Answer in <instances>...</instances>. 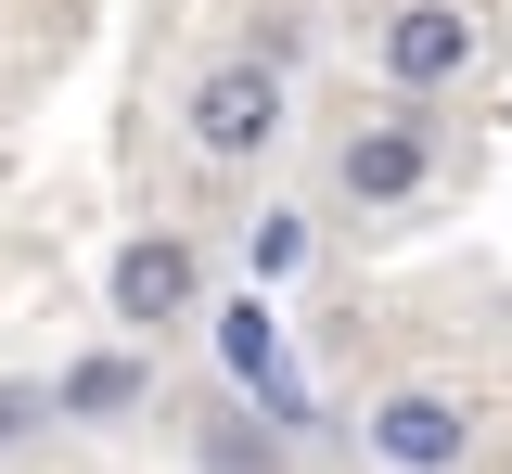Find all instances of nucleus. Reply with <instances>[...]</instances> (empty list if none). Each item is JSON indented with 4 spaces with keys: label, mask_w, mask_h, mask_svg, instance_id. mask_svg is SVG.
<instances>
[{
    "label": "nucleus",
    "mask_w": 512,
    "mask_h": 474,
    "mask_svg": "<svg viewBox=\"0 0 512 474\" xmlns=\"http://www.w3.org/2000/svg\"><path fill=\"white\" fill-rule=\"evenodd\" d=\"M192 141H205L218 167L269 154V141H282V65H269V52H244V65H205V77H192Z\"/></svg>",
    "instance_id": "nucleus-1"
},
{
    "label": "nucleus",
    "mask_w": 512,
    "mask_h": 474,
    "mask_svg": "<svg viewBox=\"0 0 512 474\" xmlns=\"http://www.w3.org/2000/svg\"><path fill=\"white\" fill-rule=\"evenodd\" d=\"M103 295H116V321H128V334H167V321H192L205 270H192V244H180V231H128V244H116V270H103Z\"/></svg>",
    "instance_id": "nucleus-2"
},
{
    "label": "nucleus",
    "mask_w": 512,
    "mask_h": 474,
    "mask_svg": "<svg viewBox=\"0 0 512 474\" xmlns=\"http://www.w3.org/2000/svg\"><path fill=\"white\" fill-rule=\"evenodd\" d=\"M461 449H474V410L448 398V385H397V398H372V462H397V474H461Z\"/></svg>",
    "instance_id": "nucleus-3"
},
{
    "label": "nucleus",
    "mask_w": 512,
    "mask_h": 474,
    "mask_svg": "<svg viewBox=\"0 0 512 474\" xmlns=\"http://www.w3.org/2000/svg\"><path fill=\"white\" fill-rule=\"evenodd\" d=\"M333 180H346V205H410L436 180V129H423V116H372V129H346Z\"/></svg>",
    "instance_id": "nucleus-4"
},
{
    "label": "nucleus",
    "mask_w": 512,
    "mask_h": 474,
    "mask_svg": "<svg viewBox=\"0 0 512 474\" xmlns=\"http://www.w3.org/2000/svg\"><path fill=\"white\" fill-rule=\"evenodd\" d=\"M461 65H474V13L461 0H397L384 13V77L397 90H448Z\"/></svg>",
    "instance_id": "nucleus-5"
},
{
    "label": "nucleus",
    "mask_w": 512,
    "mask_h": 474,
    "mask_svg": "<svg viewBox=\"0 0 512 474\" xmlns=\"http://www.w3.org/2000/svg\"><path fill=\"white\" fill-rule=\"evenodd\" d=\"M218 372H231L269 423H308V385L282 372V321H269L256 295H231V308H218Z\"/></svg>",
    "instance_id": "nucleus-6"
},
{
    "label": "nucleus",
    "mask_w": 512,
    "mask_h": 474,
    "mask_svg": "<svg viewBox=\"0 0 512 474\" xmlns=\"http://www.w3.org/2000/svg\"><path fill=\"white\" fill-rule=\"evenodd\" d=\"M128 398H141V372H128V359H77V372L52 385V410H77V423H103V410H128Z\"/></svg>",
    "instance_id": "nucleus-7"
},
{
    "label": "nucleus",
    "mask_w": 512,
    "mask_h": 474,
    "mask_svg": "<svg viewBox=\"0 0 512 474\" xmlns=\"http://www.w3.org/2000/svg\"><path fill=\"white\" fill-rule=\"evenodd\" d=\"M205 474H282V436H256V423H218V436H205Z\"/></svg>",
    "instance_id": "nucleus-8"
},
{
    "label": "nucleus",
    "mask_w": 512,
    "mask_h": 474,
    "mask_svg": "<svg viewBox=\"0 0 512 474\" xmlns=\"http://www.w3.org/2000/svg\"><path fill=\"white\" fill-rule=\"evenodd\" d=\"M244 257H256V282H269V270H295V257H308V218H295V205H269V218L244 231Z\"/></svg>",
    "instance_id": "nucleus-9"
},
{
    "label": "nucleus",
    "mask_w": 512,
    "mask_h": 474,
    "mask_svg": "<svg viewBox=\"0 0 512 474\" xmlns=\"http://www.w3.org/2000/svg\"><path fill=\"white\" fill-rule=\"evenodd\" d=\"M39 423H52V398H39V385H0V449H26Z\"/></svg>",
    "instance_id": "nucleus-10"
}]
</instances>
